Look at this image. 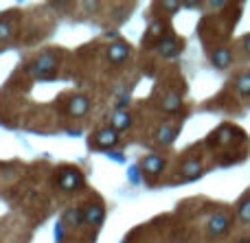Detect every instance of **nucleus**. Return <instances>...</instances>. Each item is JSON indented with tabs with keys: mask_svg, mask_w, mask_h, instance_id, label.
Instances as JSON below:
<instances>
[{
	"mask_svg": "<svg viewBox=\"0 0 250 243\" xmlns=\"http://www.w3.org/2000/svg\"><path fill=\"white\" fill-rule=\"evenodd\" d=\"M165 165H167V162H165L163 156H158V153H149V156L143 160L141 169L145 171L149 178H158V175L165 171Z\"/></svg>",
	"mask_w": 250,
	"mask_h": 243,
	"instance_id": "7",
	"label": "nucleus"
},
{
	"mask_svg": "<svg viewBox=\"0 0 250 243\" xmlns=\"http://www.w3.org/2000/svg\"><path fill=\"white\" fill-rule=\"evenodd\" d=\"M237 243H250V239H239Z\"/></svg>",
	"mask_w": 250,
	"mask_h": 243,
	"instance_id": "23",
	"label": "nucleus"
},
{
	"mask_svg": "<svg viewBox=\"0 0 250 243\" xmlns=\"http://www.w3.org/2000/svg\"><path fill=\"white\" fill-rule=\"evenodd\" d=\"M244 48H246V53H248V55H250V35H248V37H246V39H244Z\"/></svg>",
	"mask_w": 250,
	"mask_h": 243,
	"instance_id": "22",
	"label": "nucleus"
},
{
	"mask_svg": "<svg viewBox=\"0 0 250 243\" xmlns=\"http://www.w3.org/2000/svg\"><path fill=\"white\" fill-rule=\"evenodd\" d=\"M230 224H233V219H230L229 213H213L207 222V232L211 237H220L224 232H229Z\"/></svg>",
	"mask_w": 250,
	"mask_h": 243,
	"instance_id": "3",
	"label": "nucleus"
},
{
	"mask_svg": "<svg viewBox=\"0 0 250 243\" xmlns=\"http://www.w3.org/2000/svg\"><path fill=\"white\" fill-rule=\"evenodd\" d=\"M176 136H178V125L165 123V125H160V130L156 131V143L163 145V147H169V145L176 140Z\"/></svg>",
	"mask_w": 250,
	"mask_h": 243,
	"instance_id": "10",
	"label": "nucleus"
},
{
	"mask_svg": "<svg viewBox=\"0 0 250 243\" xmlns=\"http://www.w3.org/2000/svg\"><path fill=\"white\" fill-rule=\"evenodd\" d=\"M129 125H132V116H129L127 110H117V112L112 114V118H110V127H112V130H117L119 134L127 130Z\"/></svg>",
	"mask_w": 250,
	"mask_h": 243,
	"instance_id": "11",
	"label": "nucleus"
},
{
	"mask_svg": "<svg viewBox=\"0 0 250 243\" xmlns=\"http://www.w3.org/2000/svg\"><path fill=\"white\" fill-rule=\"evenodd\" d=\"M235 88H237V92L242 96H250V73L239 75L237 81H235Z\"/></svg>",
	"mask_w": 250,
	"mask_h": 243,
	"instance_id": "17",
	"label": "nucleus"
},
{
	"mask_svg": "<svg viewBox=\"0 0 250 243\" xmlns=\"http://www.w3.org/2000/svg\"><path fill=\"white\" fill-rule=\"evenodd\" d=\"M180 39L173 37V35H165V37H160L158 42H156V53L163 57H167V59H171V57H178V53H180Z\"/></svg>",
	"mask_w": 250,
	"mask_h": 243,
	"instance_id": "5",
	"label": "nucleus"
},
{
	"mask_svg": "<svg viewBox=\"0 0 250 243\" xmlns=\"http://www.w3.org/2000/svg\"><path fill=\"white\" fill-rule=\"evenodd\" d=\"M165 9H169V11H178L180 9V2H163Z\"/></svg>",
	"mask_w": 250,
	"mask_h": 243,
	"instance_id": "21",
	"label": "nucleus"
},
{
	"mask_svg": "<svg viewBox=\"0 0 250 243\" xmlns=\"http://www.w3.org/2000/svg\"><path fill=\"white\" fill-rule=\"evenodd\" d=\"M57 64H60V61H57L55 53H42V55H38L29 64V73L38 79H53L55 77Z\"/></svg>",
	"mask_w": 250,
	"mask_h": 243,
	"instance_id": "1",
	"label": "nucleus"
},
{
	"mask_svg": "<svg viewBox=\"0 0 250 243\" xmlns=\"http://www.w3.org/2000/svg\"><path fill=\"white\" fill-rule=\"evenodd\" d=\"M57 184L64 191L75 193L79 188H83V175L75 167H62V169H57Z\"/></svg>",
	"mask_w": 250,
	"mask_h": 243,
	"instance_id": "2",
	"label": "nucleus"
},
{
	"mask_svg": "<svg viewBox=\"0 0 250 243\" xmlns=\"http://www.w3.org/2000/svg\"><path fill=\"white\" fill-rule=\"evenodd\" d=\"M9 35H11V24L9 22H0V42H4Z\"/></svg>",
	"mask_w": 250,
	"mask_h": 243,
	"instance_id": "19",
	"label": "nucleus"
},
{
	"mask_svg": "<svg viewBox=\"0 0 250 243\" xmlns=\"http://www.w3.org/2000/svg\"><path fill=\"white\" fill-rule=\"evenodd\" d=\"M237 213H239V219H242L244 224H250V200H244L242 204H239Z\"/></svg>",
	"mask_w": 250,
	"mask_h": 243,
	"instance_id": "18",
	"label": "nucleus"
},
{
	"mask_svg": "<svg viewBox=\"0 0 250 243\" xmlns=\"http://www.w3.org/2000/svg\"><path fill=\"white\" fill-rule=\"evenodd\" d=\"M182 175H185L187 180H195V178H200L202 175V171H204V167H202V162L200 160H187L185 165H182Z\"/></svg>",
	"mask_w": 250,
	"mask_h": 243,
	"instance_id": "15",
	"label": "nucleus"
},
{
	"mask_svg": "<svg viewBox=\"0 0 250 243\" xmlns=\"http://www.w3.org/2000/svg\"><path fill=\"white\" fill-rule=\"evenodd\" d=\"M62 219H64V224H68V226H82V224H83V208L73 206V208L66 210Z\"/></svg>",
	"mask_w": 250,
	"mask_h": 243,
	"instance_id": "16",
	"label": "nucleus"
},
{
	"mask_svg": "<svg viewBox=\"0 0 250 243\" xmlns=\"http://www.w3.org/2000/svg\"><path fill=\"white\" fill-rule=\"evenodd\" d=\"M233 134H235L233 127L224 125V127H220L217 131H213L211 138H208V145H229V143H233Z\"/></svg>",
	"mask_w": 250,
	"mask_h": 243,
	"instance_id": "13",
	"label": "nucleus"
},
{
	"mask_svg": "<svg viewBox=\"0 0 250 243\" xmlns=\"http://www.w3.org/2000/svg\"><path fill=\"white\" fill-rule=\"evenodd\" d=\"M211 61H213V66L215 68H229L230 66V61H233V53H230V48H215L213 51V55H211Z\"/></svg>",
	"mask_w": 250,
	"mask_h": 243,
	"instance_id": "12",
	"label": "nucleus"
},
{
	"mask_svg": "<svg viewBox=\"0 0 250 243\" xmlns=\"http://www.w3.org/2000/svg\"><path fill=\"white\" fill-rule=\"evenodd\" d=\"M163 110L167 114H176V112H180L182 110V99H180V94H176V92H167V94L163 96Z\"/></svg>",
	"mask_w": 250,
	"mask_h": 243,
	"instance_id": "14",
	"label": "nucleus"
},
{
	"mask_svg": "<svg viewBox=\"0 0 250 243\" xmlns=\"http://www.w3.org/2000/svg\"><path fill=\"white\" fill-rule=\"evenodd\" d=\"M104 219H105V206L101 202H92V204H88L83 208V224H88V226L99 228L104 224Z\"/></svg>",
	"mask_w": 250,
	"mask_h": 243,
	"instance_id": "4",
	"label": "nucleus"
},
{
	"mask_svg": "<svg viewBox=\"0 0 250 243\" xmlns=\"http://www.w3.org/2000/svg\"><path fill=\"white\" fill-rule=\"evenodd\" d=\"M163 29H165L163 22H154V24L149 26V33L151 35H163ZM163 37H165V35H163Z\"/></svg>",
	"mask_w": 250,
	"mask_h": 243,
	"instance_id": "20",
	"label": "nucleus"
},
{
	"mask_svg": "<svg viewBox=\"0 0 250 243\" xmlns=\"http://www.w3.org/2000/svg\"><path fill=\"white\" fill-rule=\"evenodd\" d=\"M127 55H129V46L123 39H117V42H112L108 46V59L112 61V64H123V61L127 59Z\"/></svg>",
	"mask_w": 250,
	"mask_h": 243,
	"instance_id": "9",
	"label": "nucleus"
},
{
	"mask_svg": "<svg viewBox=\"0 0 250 243\" xmlns=\"http://www.w3.org/2000/svg\"><path fill=\"white\" fill-rule=\"evenodd\" d=\"M88 110H90V101L83 94H75L68 99V105H66V112L70 116H86Z\"/></svg>",
	"mask_w": 250,
	"mask_h": 243,
	"instance_id": "8",
	"label": "nucleus"
},
{
	"mask_svg": "<svg viewBox=\"0 0 250 243\" xmlns=\"http://www.w3.org/2000/svg\"><path fill=\"white\" fill-rule=\"evenodd\" d=\"M119 143V131L112 127H101L95 131V145L99 149H110Z\"/></svg>",
	"mask_w": 250,
	"mask_h": 243,
	"instance_id": "6",
	"label": "nucleus"
}]
</instances>
